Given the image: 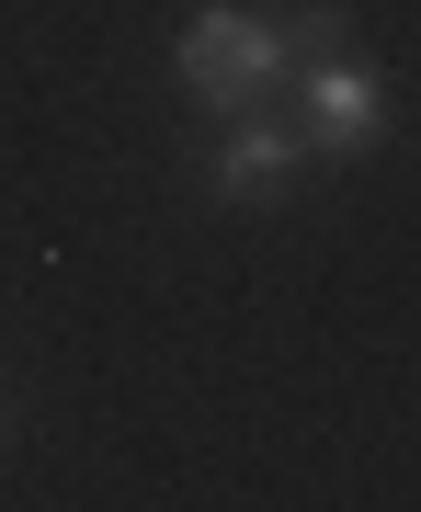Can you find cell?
Listing matches in <instances>:
<instances>
[{
	"instance_id": "obj_1",
	"label": "cell",
	"mask_w": 421,
	"mask_h": 512,
	"mask_svg": "<svg viewBox=\"0 0 421 512\" xmlns=\"http://www.w3.org/2000/svg\"><path fill=\"white\" fill-rule=\"evenodd\" d=\"M171 80H183V103L205 126L217 114H251V103H285V80H296L285 0H194L171 23Z\"/></svg>"
},
{
	"instance_id": "obj_2",
	"label": "cell",
	"mask_w": 421,
	"mask_h": 512,
	"mask_svg": "<svg viewBox=\"0 0 421 512\" xmlns=\"http://www.w3.org/2000/svg\"><path fill=\"white\" fill-rule=\"evenodd\" d=\"M296 183H308V137H296L285 103H251V114H217V126H205L194 194L217 205V217H274Z\"/></svg>"
},
{
	"instance_id": "obj_3",
	"label": "cell",
	"mask_w": 421,
	"mask_h": 512,
	"mask_svg": "<svg viewBox=\"0 0 421 512\" xmlns=\"http://www.w3.org/2000/svg\"><path fill=\"white\" fill-rule=\"evenodd\" d=\"M296 137H308V160L330 171H353V160H376L387 148V80L365 69L353 46H319V57H296Z\"/></svg>"
},
{
	"instance_id": "obj_4",
	"label": "cell",
	"mask_w": 421,
	"mask_h": 512,
	"mask_svg": "<svg viewBox=\"0 0 421 512\" xmlns=\"http://www.w3.org/2000/svg\"><path fill=\"white\" fill-rule=\"evenodd\" d=\"M285 35H296V57L353 46V12H342V0H285Z\"/></svg>"
},
{
	"instance_id": "obj_5",
	"label": "cell",
	"mask_w": 421,
	"mask_h": 512,
	"mask_svg": "<svg viewBox=\"0 0 421 512\" xmlns=\"http://www.w3.org/2000/svg\"><path fill=\"white\" fill-rule=\"evenodd\" d=\"M0 456H12V410H0Z\"/></svg>"
}]
</instances>
